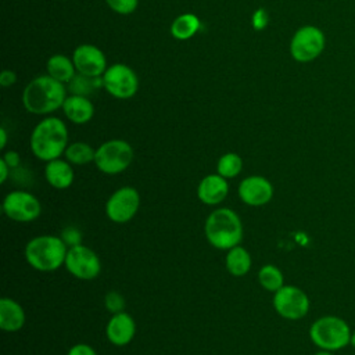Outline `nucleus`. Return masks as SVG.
Listing matches in <instances>:
<instances>
[{
  "label": "nucleus",
  "instance_id": "1",
  "mask_svg": "<svg viewBox=\"0 0 355 355\" xmlns=\"http://www.w3.org/2000/svg\"><path fill=\"white\" fill-rule=\"evenodd\" d=\"M32 154L44 162L61 158L68 147V128L60 118L47 116L32 130L29 139Z\"/></svg>",
  "mask_w": 355,
  "mask_h": 355
},
{
  "label": "nucleus",
  "instance_id": "2",
  "mask_svg": "<svg viewBox=\"0 0 355 355\" xmlns=\"http://www.w3.org/2000/svg\"><path fill=\"white\" fill-rule=\"evenodd\" d=\"M67 98L64 83L55 80L50 75H40L32 79L22 93V104L25 110L35 115H47L58 108Z\"/></svg>",
  "mask_w": 355,
  "mask_h": 355
},
{
  "label": "nucleus",
  "instance_id": "3",
  "mask_svg": "<svg viewBox=\"0 0 355 355\" xmlns=\"http://www.w3.org/2000/svg\"><path fill=\"white\" fill-rule=\"evenodd\" d=\"M204 234L214 248L227 251L241 243L244 227L236 211L227 207H219L207 216Z\"/></svg>",
  "mask_w": 355,
  "mask_h": 355
},
{
  "label": "nucleus",
  "instance_id": "4",
  "mask_svg": "<svg viewBox=\"0 0 355 355\" xmlns=\"http://www.w3.org/2000/svg\"><path fill=\"white\" fill-rule=\"evenodd\" d=\"M68 245L60 236L40 234L32 237L24 248L25 261L37 272H55L65 263Z\"/></svg>",
  "mask_w": 355,
  "mask_h": 355
},
{
  "label": "nucleus",
  "instance_id": "5",
  "mask_svg": "<svg viewBox=\"0 0 355 355\" xmlns=\"http://www.w3.org/2000/svg\"><path fill=\"white\" fill-rule=\"evenodd\" d=\"M351 327L345 319L337 315H323L315 319L309 327V338L315 347L327 351H340L349 345Z\"/></svg>",
  "mask_w": 355,
  "mask_h": 355
},
{
  "label": "nucleus",
  "instance_id": "6",
  "mask_svg": "<svg viewBox=\"0 0 355 355\" xmlns=\"http://www.w3.org/2000/svg\"><path fill=\"white\" fill-rule=\"evenodd\" d=\"M133 147L122 139H111L96 148L94 165L104 175H119L133 162Z\"/></svg>",
  "mask_w": 355,
  "mask_h": 355
},
{
  "label": "nucleus",
  "instance_id": "7",
  "mask_svg": "<svg viewBox=\"0 0 355 355\" xmlns=\"http://www.w3.org/2000/svg\"><path fill=\"white\" fill-rule=\"evenodd\" d=\"M326 47L323 31L315 25L298 28L290 40V54L297 62H311L316 60Z\"/></svg>",
  "mask_w": 355,
  "mask_h": 355
},
{
  "label": "nucleus",
  "instance_id": "8",
  "mask_svg": "<svg viewBox=\"0 0 355 355\" xmlns=\"http://www.w3.org/2000/svg\"><path fill=\"white\" fill-rule=\"evenodd\" d=\"M272 305L280 318L286 320H300L308 315L311 300L302 288L293 284H284L273 293Z\"/></svg>",
  "mask_w": 355,
  "mask_h": 355
},
{
  "label": "nucleus",
  "instance_id": "9",
  "mask_svg": "<svg viewBox=\"0 0 355 355\" xmlns=\"http://www.w3.org/2000/svg\"><path fill=\"white\" fill-rule=\"evenodd\" d=\"M1 209L8 219L18 223H28L40 216L42 204L35 194L26 190H12L4 196Z\"/></svg>",
  "mask_w": 355,
  "mask_h": 355
},
{
  "label": "nucleus",
  "instance_id": "10",
  "mask_svg": "<svg viewBox=\"0 0 355 355\" xmlns=\"http://www.w3.org/2000/svg\"><path fill=\"white\" fill-rule=\"evenodd\" d=\"M140 208V194L132 186L116 189L107 200L105 216L114 223H126L132 220Z\"/></svg>",
  "mask_w": 355,
  "mask_h": 355
},
{
  "label": "nucleus",
  "instance_id": "11",
  "mask_svg": "<svg viewBox=\"0 0 355 355\" xmlns=\"http://www.w3.org/2000/svg\"><path fill=\"white\" fill-rule=\"evenodd\" d=\"M64 266L71 276L79 280H93L101 272L100 257L85 244L68 248Z\"/></svg>",
  "mask_w": 355,
  "mask_h": 355
},
{
  "label": "nucleus",
  "instance_id": "12",
  "mask_svg": "<svg viewBox=\"0 0 355 355\" xmlns=\"http://www.w3.org/2000/svg\"><path fill=\"white\" fill-rule=\"evenodd\" d=\"M103 78V87L115 98L126 100L136 94L139 89V79L135 71L125 64H114L105 69Z\"/></svg>",
  "mask_w": 355,
  "mask_h": 355
},
{
  "label": "nucleus",
  "instance_id": "13",
  "mask_svg": "<svg viewBox=\"0 0 355 355\" xmlns=\"http://www.w3.org/2000/svg\"><path fill=\"white\" fill-rule=\"evenodd\" d=\"M272 182L261 175L244 178L237 186V196L248 207H263L273 198Z\"/></svg>",
  "mask_w": 355,
  "mask_h": 355
},
{
  "label": "nucleus",
  "instance_id": "14",
  "mask_svg": "<svg viewBox=\"0 0 355 355\" xmlns=\"http://www.w3.org/2000/svg\"><path fill=\"white\" fill-rule=\"evenodd\" d=\"M72 61L76 72L80 75L97 78L104 75L107 69V60L104 53L93 44H80L73 50Z\"/></svg>",
  "mask_w": 355,
  "mask_h": 355
},
{
  "label": "nucleus",
  "instance_id": "15",
  "mask_svg": "<svg viewBox=\"0 0 355 355\" xmlns=\"http://www.w3.org/2000/svg\"><path fill=\"white\" fill-rule=\"evenodd\" d=\"M136 334V322L125 311L111 315L105 324V337L115 347H125L132 343Z\"/></svg>",
  "mask_w": 355,
  "mask_h": 355
},
{
  "label": "nucleus",
  "instance_id": "16",
  "mask_svg": "<svg viewBox=\"0 0 355 355\" xmlns=\"http://www.w3.org/2000/svg\"><path fill=\"white\" fill-rule=\"evenodd\" d=\"M229 194L227 179L219 173H209L204 176L197 186V197L204 205H219Z\"/></svg>",
  "mask_w": 355,
  "mask_h": 355
},
{
  "label": "nucleus",
  "instance_id": "17",
  "mask_svg": "<svg viewBox=\"0 0 355 355\" xmlns=\"http://www.w3.org/2000/svg\"><path fill=\"white\" fill-rule=\"evenodd\" d=\"M44 179L55 190H65L72 186L75 180V172L72 164L65 158H55L44 165Z\"/></svg>",
  "mask_w": 355,
  "mask_h": 355
},
{
  "label": "nucleus",
  "instance_id": "18",
  "mask_svg": "<svg viewBox=\"0 0 355 355\" xmlns=\"http://www.w3.org/2000/svg\"><path fill=\"white\" fill-rule=\"evenodd\" d=\"M25 322L26 315L22 305L10 297H3L0 300V329L6 333H17L25 326Z\"/></svg>",
  "mask_w": 355,
  "mask_h": 355
},
{
  "label": "nucleus",
  "instance_id": "19",
  "mask_svg": "<svg viewBox=\"0 0 355 355\" xmlns=\"http://www.w3.org/2000/svg\"><path fill=\"white\" fill-rule=\"evenodd\" d=\"M62 111L67 119L76 125L87 123L94 115L93 103L86 96L78 94H71L65 98L62 104Z\"/></svg>",
  "mask_w": 355,
  "mask_h": 355
},
{
  "label": "nucleus",
  "instance_id": "20",
  "mask_svg": "<svg viewBox=\"0 0 355 355\" xmlns=\"http://www.w3.org/2000/svg\"><path fill=\"white\" fill-rule=\"evenodd\" d=\"M252 265V259L250 252L243 245H236L226 251L225 255V266L226 270L234 277L245 276Z\"/></svg>",
  "mask_w": 355,
  "mask_h": 355
},
{
  "label": "nucleus",
  "instance_id": "21",
  "mask_svg": "<svg viewBox=\"0 0 355 355\" xmlns=\"http://www.w3.org/2000/svg\"><path fill=\"white\" fill-rule=\"evenodd\" d=\"M76 68L72 60L64 54H54L47 61V75L61 83H69L76 75Z\"/></svg>",
  "mask_w": 355,
  "mask_h": 355
},
{
  "label": "nucleus",
  "instance_id": "22",
  "mask_svg": "<svg viewBox=\"0 0 355 355\" xmlns=\"http://www.w3.org/2000/svg\"><path fill=\"white\" fill-rule=\"evenodd\" d=\"M200 29V19L197 15L186 12L173 19L171 25V33L178 40H187L193 37Z\"/></svg>",
  "mask_w": 355,
  "mask_h": 355
},
{
  "label": "nucleus",
  "instance_id": "23",
  "mask_svg": "<svg viewBox=\"0 0 355 355\" xmlns=\"http://www.w3.org/2000/svg\"><path fill=\"white\" fill-rule=\"evenodd\" d=\"M64 157L72 165H87L90 162H94L96 148H93L89 143L85 141H73L68 144Z\"/></svg>",
  "mask_w": 355,
  "mask_h": 355
},
{
  "label": "nucleus",
  "instance_id": "24",
  "mask_svg": "<svg viewBox=\"0 0 355 355\" xmlns=\"http://www.w3.org/2000/svg\"><path fill=\"white\" fill-rule=\"evenodd\" d=\"M258 283L263 290L269 293H276L279 288L284 286L283 272L276 265H262L258 270Z\"/></svg>",
  "mask_w": 355,
  "mask_h": 355
},
{
  "label": "nucleus",
  "instance_id": "25",
  "mask_svg": "<svg viewBox=\"0 0 355 355\" xmlns=\"http://www.w3.org/2000/svg\"><path fill=\"white\" fill-rule=\"evenodd\" d=\"M243 166L244 162L239 154L225 153L222 157H219L216 162V173H219L225 179H233L241 173Z\"/></svg>",
  "mask_w": 355,
  "mask_h": 355
},
{
  "label": "nucleus",
  "instance_id": "26",
  "mask_svg": "<svg viewBox=\"0 0 355 355\" xmlns=\"http://www.w3.org/2000/svg\"><path fill=\"white\" fill-rule=\"evenodd\" d=\"M100 86H103V78H92L86 75H75L71 82L68 83V90L71 94H78V96H89L94 90H97Z\"/></svg>",
  "mask_w": 355,
  "mask_h": 355
},
{
  "label": "nucleus",
  "instance_id": "27",
  "mask_svg": "<svg viewBox=\"0 0 355 355\" xmlns=\"http://www.w3.org/2000/svg\"><path fill=\"white\" fill-rule=\"evenodd\" d=\"M104 306L111 315L122 312L125 311V298L122 297L121 293L111 290L104 297Z\"/></svg>",
  "mask_w": 355,
  "mask_h": 355
},
{
  "label": "nucleus",
  "instance_id": "28",
  "mask_svg": "<svg viewBox=\"0 0 355 355\" xmlns=\"http://www.w3.org/2000/svg\"><path fill=\"white\" fill-rule=\"evenodd\" d=\"M108 7L116 14L128 15L132 14L139 4V0H105Z\"/></svg>",
  "mask_w": 355,
  "mask_h": 355
},
{
  "label": "nucleus",
  "instance_id": "29",
  "mask_svg": "<svg viewBox=\"0 0 355 355\" xmlns=\"http://www.w3.org/2000/svg\"><path fill=\"white\" fill-rule=\"evenodd\" d=\"M60 237L64 240V243L68 245V248L82 244V232L78 227H75V226L65 227L61 232Z\"/></svg>",
  "mask_w": 355,
  "mask_h": 355
},
{
  "label": "nucleus",
  "instance_id": "30",
  "mask_svg": "<svg viewBox=\"0 0 355 355\" xmlns=\"http://www.w3.org/2000/svg\"><path fill=\"white\" fill-rule=\"evenodd\" d=\"M67 355H97V352L92 345L85 343H78L68 349Z\"/></svg>",
  "mask_w": 355,
  "mask_h": 355
},
{
  "label": "nucleus",
  "instance_id": "31",
  "mask_svg": "<svg viewBox=\"0 0 355 355\" xmlns=\"http://www.w3.org/2000/svg\"><path fill=\"white\" fill-rule=\"evenodd\" d=\"M266 25H268V14H266V11L262 10V8L255 11V14L252 15V26L259 31V29H263Z\"/></svg>",
  "mask_w": 355,
  "mask_h": 355
},
{
  "label": "nucleus",
  "instance_id": "32",
  "mask_svg": "<svg viewBox=\"0 0 355 355\" xmlns=\"http://www.w3.org/2000/svg\"><path fill=\"white\" fill-rule=\"evenodd\" d=\"M1 158L7 162V165H8L12 171L17 169V168H19V165H21V157H19V154H18L17 151H14V150H10V151L4 153V155H3Z\"/></svg>",
  "mask_w": 355,
  "mask_h": 355
},
{
  "label": "nucleus",
  "instance_id": "33",
  "mask_svg": "<svg viewBox=\"0 0 355 355\" xmlns=\"http://www.w3.org/2000/svg\"><path fill=\"white\" fill-rule=\"evenodd\" d=\"M17 80V75L14 71H10V69H4L1 73H0V85L3 87H8L11 85H14Z\"/></svg>",
  "mask_w": 355,
  "mask_h": 355
},
{
  "label": "nucleus",
  "instance_id": "34",
  "mask_svg": "<svg viewBox=\"0 0 355 355\" xmlns=\"http://www.w3.org/2000/svg\"><path fill=\"white\" fill-rule=\"evenodd\" d=\"M11 172H12V169L7 165V162L3 158H0V182L6 183L7 179L10 178Z\"/></svg>",
  "mask_w": 355,
  "mask_h": 355
},
{
  "label": "nucleus",
  "instance_id": "35",
  "mask_svg": "<svg viewBox=\"0 0 355 355\" xmlns=\"http://www.w3.org/2000/svg\"><path fill=\"white\" fill-rule=\"evenodd\" d=\"M7 146V132L4 128L0 129V148L4 150Z\"/></svg>",
  "mask_w": 355,
  "mask_h": 355
},
{
  "label": "nucleus",
  "instance_id": "36",
  "mask_svg": "<svg viewBox=\"0 0 355 355\" xmlns=\"http://www.w3.org/2000/svg\"><path fill=\"white\" fill-rule=\"evenodd\" d=\"M313 355H336L333 351H327V349H319L316 351Z\"/></svg>",
  "mask_w": 355,
  "mask_h": 355
},
{
  "label": "nucleus",
  "instance_id": "37",
  "mask_svg": "<svg viewBox=\"0 0 355 355\" xmlns=\"http://www.w3.org/2000/svg\"><path fill=\"white\" fill-rule=\"evenodd\" d=\"M349 345L355 348V329H354V330H352V333H351V341H349Z\"/></svg>",
  "mask_w": 355,
  "mask_h": 355
}]
</instances>
